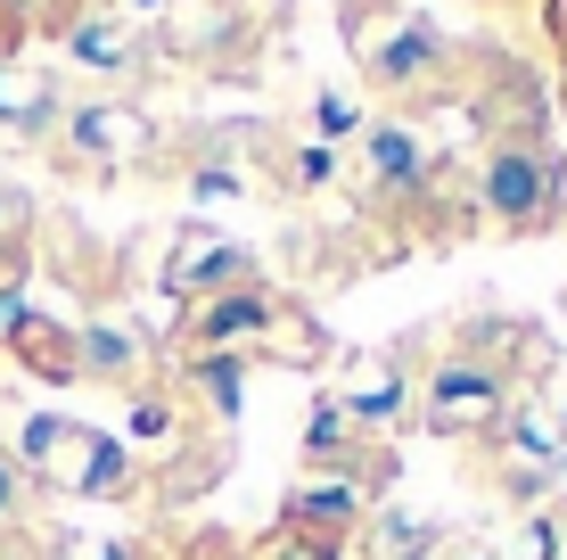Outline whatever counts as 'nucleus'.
I'll list each match as a JSON object with an SVG mask.
<instances>
[{"label":"nucleus","mask_w":567,"mask_h":560,"mask_svg":"<svg viewBox=\"0 0 567 560\" xmlns=\"http://www.w3.org/2000/svg\"><path fill=\"white\" fill-rule=\"evenodd\" d=\"M33 461H50L66 487H115V470H124V454H115L107 437L66 429V420H42V429H33Z\"/></svg>","instance_id":"1"},{"label":"nucleus","mask_w":567,"mask_h":560,"mask_svg":"<svg viewBox=\"0 0 567 560\" xmlns=\"http://www.w3.org/2000/svg\"><path fill=\"white\" fill-rule=\"evenodd\" d=\"M502 413V379L477 371V363H453V371H436V388H427V420L436 429H485V420Z\"/></svg>","instance_id":"2"},{"label":"nucleus","mask_w":567,"mask_h":560,"mask_svg":"<svg viewBox=\"0 0 567 560\" xmlns=\"http://www.w3.org/2000/svg\"><path fill=\"white\" fill-rule=\"evenodd\" d=\"M173 288H239L247 281V256L230 240H189L182 256H173V273H165Z\"/></svg>","instance_id":"3"},{"label":"nucleus","mask_w":567,"mask_h":560,"mask_svg":"<svg viewBox=\"0 0 567 560\" xmlns=\"http://www.w3.org/2000/svg\"><path fill=\"white\" fill-rule=\"evenodd\" d=\"M543 198H551V173H543L535 157H502V165H494V206H502V215L535 223Z\"/></svg>","instance_id":"4"},{"label":"nucleus","mask_w":567,"mask_h":560,"mask_svg":"<svg viewBox=\"0 0 567 560\" xmlns=\"http://www.w3.org/2000/svg\"><path fill=\"white\" fill-rule=\"evenodd\" d=\"M74 141L100 149V157H124V149L148 141V124H141V115H115V108H83V115H74Z\"/></svg>","instance_id":"5"},{"label":"nucleus","mask_w":567,"mask_h":560,"mask_svg":"<svg viewBox=\"0 0 567 560\" xmlns=\"http://www.w3.org/2000/svg\"><path fill=\"white\" fill-rule=\"evenodd\" d=\"M42 108H50V83H42V74L0 67V115H9V124H33Z\"/></svg>","instance_id":"6"},{"label":"nucleus","mask_w":567,"mask_h":560,"mask_svg":"<svg viewBox=\"0 0 567 560\" xmlns=\"http://www.w3.org/2000/svg\"><path fill=\"white\" fill-rule=\"evenodd\" d=\"M370 173H379V182H412L420 173L412 141H403V132H370Z\"/></svg>","instance_id":"7"},{"label":"nucleus","mask_w":567,"mask_h":560,"mask_svg":"<svg viewBox=\"0 0 567 560\" xmlns=\"http://www.w3.org/2000/svg\"><path fill=\"white\" fill-rule=\"evenodd\" d=\"M370 544H379L386 560H412V552L427 544V528H420V519H386V528H379V536H370Z\"/></svg>","instance_id":"8"},{"label":"nucleus","mask_w":567,"mask_h":560,"mask_svg":"<svg viewBox=\"0 0 567 560\" xmlns=\"http://www.w3.org/2000/svg\"><path fill=\"white\" fill-rule=\"evenodd\" d=\"M74 50H83L91 67H115V58H124V26H83V33H74Z\"/></svg>","instance_id":"9"},{"label":"nucleus","mask_w":567,"mask_h":560,"mask_svg":"<svg viewBox=\"0 0 567 560\" xmlns=\"http://www.w3.org/2000/svg\"><path fill=\"white\" fill-rule=\"evenodd\" d=\"M354 413H362V420H386V413H395V371H379V379H370V388L354 396Z\"/></svg>","instance_id":"10"},{"label":"nucleus","mask_w":567,"mask_h":560,"mask_svg":"<svg viewBox=\"0 0 567 560\" xmlns=\"http://www.w3.org/2000/svg\"><path fill=\"white\" fill-rule=\"evenodd\" d=\"M124 363H132V346L115 338V330H100V338H91V371H124Z\"/></svg>","instance_id":"11"},{"label":"nucleus","mask_w":567,"mask_h":560,"mask_svg":"<svg viewBox=\"0 0 567 560\" xmlns=\"http://www.w3.org/2000/svg\"><path fill=\"white\" fill-rule=\"evenodd\" d=\"M551 26H559V42H567V0H559V9H551Z\"/></svg>","instance_id":"12"},{"label":"nucleus","mask_w":567,"mask_h":560,"mask_svg":"<svg viewBox=\"0 0 567 560\" xmlns=\"http://www.w3.org/2000/svg\"><path fill=\"white\" fill-rule=\"evenodd\" d=\"M0 503H9V478H0Z\"/></svg>","instance_id":"13"}]
</instances>
